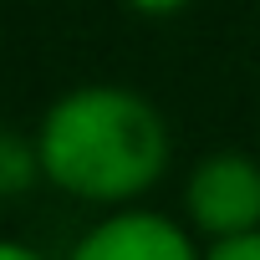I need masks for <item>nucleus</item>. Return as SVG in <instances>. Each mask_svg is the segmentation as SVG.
<instances>
[{
	"label": "nucleus",
	"mask_w": 260,
	"mask_h": 260,
	"mask_svg": "<svg viewBox=\"0 0 260 260\" xmlns=\"http://www.w3.org/2000/svg\"><path fill=\"white\" fill-rule=\"evenodd\" d=\"M36 153L56 194L117 209L158 189L174 164V138L153 97L117 82H87L41 112Z\"/></svg>",
	"instance_id": "obj_1"
},
{
	"label": "nucleus",
	"mask_w": 260,
	"mask_h": 260,
	"mask_svg": "<svg viewBox=\"0 0 260 260\" xmlns=\"http://www.w3.org/2000/svg\"><path fill=\"white\" fill-rule=\"evenodd\" d=\"M184 219L199 240L255 230L260 224V158L245 148L204 153L184 179Z\"/></svg>",
	"instance_id": "obj_2"
},
{
	"label": "nucleus",
	"mask_w": 260,
	"mask_h": 260,
	"mask_svg": "<svg viewBox=\"0 0 260 260\" xmlns=\"http://www.w3.org/2000/svg\"><path fill=\"white\" fill-rule=\"evenodd\" d=\"M67 260H204V250L189 219L148 209L138 199V204H117L97 224H87L77 245L67 250Z\"/></svg>",
	"instance_id": "obj_3"
},
{
	"label": "nucleus",
	"mask_w": 260,
	"mask_h": 260,
	"mask_svg": "<svg viewBox=\"0 0 260 260\" xmlns=\"http://www.w3.org/2000/svg\"><path fill=\"white\" fill-rule=\"evenodd\" d=\"M31 184H46L41 174V153L36 138H16V133H0V199H16Z\"/></svg>",
	"instance_id": "obj_4"
},
{
	"label": "nucleus",
	"mask_w": 260,
	"mask_h": 260,
	"mask_svg": "<svg viewBox=\"0 0 260 260\" xmlns=\"http://www.w3.org/2000/svg\"><path fill=\"white\" fill-rule=\"evenodd\" d=\"M204 260H260V224L245 235H224V240H204Z\"/></svg>",
	"instance_id": "obj_5"
},
{
	"label": "nucleus",
	"mask_w": 260,
	"mask_h": 260,
	"mask_svg": "<svg viewBox=\"0 0 260 260\" xmlns=\"http://www.w3.org/2000/svg\"><path fill=\"white\" fill-rule=\"evenodd\" d=\"M194 0H127V11L133 16H148V21H164V16H179V11H189Z\"/></svg>",
	"instance_id": "obj_6"
},
{
	"label": "nucleus",
	"mask_w": 260,
	"mask_h": 260,
	"mask_svg": "<svg viewBox=\"0 0 260 260\" xmlns=\"http://www.w3.org/2000/svg\"><path fill=\"white\" fill-rule=\"evenodd\" d=\"M0 260H51V255L26 245V240H0Z\"/></svg>",
	"instance_id": "obj_7"
}]
</instances>
